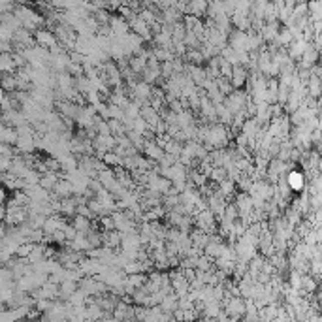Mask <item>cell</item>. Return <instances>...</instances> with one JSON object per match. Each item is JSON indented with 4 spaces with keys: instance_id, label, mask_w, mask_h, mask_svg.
I'll return each mask as SVG.
<instances>
[{
    "instance_id": "3",
    "label": "cell",
    "mask_w": 322,
    "mask_h": 322,
    "mask_svg": "<svg viewBox=\"0 0 322 322\" xmlns=\"http://www.w3.org/2000/svg\"><path fill=\"white\" fill-rule=\"evenodd\" d=\"M2 217H4V209L0 208V219H2Z\"/></svg>"
},
{
    "instance_id": "2",
    "label": "cell",
    "mask_w": 322,
    "mask_h": 322,
    "mask_svg": "<svg viewBox=\"0 0 322 322\" xmlns=\"http://www.w3.org/2000/svg\"><path fill=\"white\" fill-rule=\"evenodd\" d=\"M0 60H4V57H0ZM10 65H12V62H10V58H8V60H6L8 68H10ZM0 68H4V62H0Z\"/></svg>"
},
{
    "instance_id": "1",
    "label": "cell",
    "mask_w": 322,
    "mask_h": 322,
    "mask_svg": "<svg viewBox=\"0 0 322 322\" xmlns=\"http://www.w3.org/2000/svg\"><path fill=\"white\" fill-rule=\"evenodd\" d=\"M290 185L300 186L301 185V177H300V175H296V173H294V175H290Z\"/></svg>"
}]
</instances>
